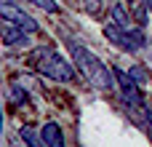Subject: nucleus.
Returning <instances> with one entry per match:
<instances>
[{
	"mask_svg": "<svg viewBox=\"0 0 152 147\" xmlns=\"http://www.w3.org/2000/svg\"><path fill=\"white\" fill-rule=\"evenodd\" d=\"M72 54H75V62H77V67H80V72L96 86V88H104V91H110L118 80H115V72L112 70H107L104 67V62H99L88 48H83V46H72Z\"/></svg>",
	"mask_w": 152,
	"mask_h": 147,
	"instance_id": "f257e3e1",
	"label": "nucleus"
},
{
	"mask_svg": "<svg viewBox=\"0 0 152 147\" xmlns=\"http://www.w3.org/2000/svg\"><path fill=\"white\" fill-rule=\"evenodd\" d=\"M144 115H147V123H150V126H152V112H150V110H147Z\"/></svg>",
	"mask_w": 152,
	"mask_h": 147,
	"instance_id": "ddd939ff",
	"label": "nucleus"
},
{
	"mask_svg": "<svg viewBox=\"0 0 152 147\" xmlns=\"http://www.w3.org/2000/svg\"><path fill=\"white\" fill-rule=\"evenodd\" d=\"M144 3H147V8H150V11H152V0H144Z\"/></svg>",
	"mask_w": 152,
	"mask_h": 147,
	"instance_id": "2eb2a0df",
	"label": "nucleus"
},
{
	"mask_svg": "<svg viewBox=\"0 0 152 147\" xmlns=\"http://www.w3.org/2000/svg\"><path fill=\"white\" fill-rule=\"evenodd\" d=\"M131 75L136 78V83H139V86H147V83L152 80L150 70H147V67H142V64H136V67H131Z\"/></svg>",
	"mask_w": 152,
	"mask_h": 147,
	"instance_id": "1a4fd4ad",
	"label": "nucleus"
},
{
	"mask_svg": "<svg viewBox=\"0 0 152 147\" xmlns=\"http://www.w3.org/2000/svg\"><path fill=\"white\" fill-rule=\"evenodd\" d=\"M32 64H35L43 75H48V78H53V80H59V83H72V80H75V67H72L67 59H61L53 48H40V51H35Z\"/></svg>",
	"mask_w": 152,
	"mask_h": 147,
	"instance_id": "f03ea898",
	"label": "nucleus"
},
{
	"mask_svg": "<svg viewBox=\"0 0 152 147\" xmlns=\"http://www.w3.org/2000/svg\"><path fill=\"white\" fill-rule=\"evenodd\" d=\"M0 131H3V110H0Z\"/></svg>",
	"mask_w": 152,
	"mask_h": 147,
	"instance_id": "4468645a",
	"label": "nucleus"
},
{
	"mask_svg": "<svg viewBox=\"0 0 152 147\" xmlns=\"http://www.w3.org/2000/svg\"><path fill=\"white\" fill-rule=\"evenodd\" d=\"M112 72H115V80H118V86H120V94H123L126 104H136V107H142V104H144V96H142V91H139L136 78H134L131 72L118 70V67H115Z\"/></svg>",
	"mask_w": 152,
	"mask_h": 147,
	"instance_id": "39448f33",
	"label": "nucleus"
},
{
	"mask_svg": "<svg viewBox=\"0 0 152 147\" xmlns=\"http://www.w3.org/2000/svg\"><path fill=\"white\" fill-rule=\"evenodd\" d=\"M0 19H5V21H11V24L27 29V32H37V29H40V24H37L27 11H21L19 5H13V3H8V0L0 3Z\"/></svg>",
	"mask_w": 152,
	"mask_h": 147,
	"instance_id": "20e7f679",
	"label": "nucleus"
},
{
	"mask_svg": "<svg viewBox=\"0 0 152 147\" xmlns=\"http://www.w3.org/2000/svg\"><path fill=\"white\" fill-rule=\"evenodd\" d=\"M110 16H112V21L115 24H120V27H128V11H123V5H112L110 8Z\"/></svg>",
	"mask_w": 152,
	"mask_h": 147,
	"instance_id": "6e6552de",
	"label": "nucleus"
},
{
	"mask_svg": "<svg viewBox=\"0 0 152 147\" xmlns=\"http://www.w3.org/2000/svg\"><path fill=\"white\" fill-rule=\"evenodd\" d=\"M29 3H35L37 8H43V11H48V13H53V11H59V5H56V0H29Z\"/></svg>",
	"mask_w": 152,
	"mask_h": 147,
	"instance_id": "f8f14e48",
	"label": "nucleus"
},
{
	"mask_svg": "<svg viewBox=\"0 0 152 147\" xmlns=\"http://www.w3.org/2000/svg\"><path fill=\"white\" fill-rule=\"evenodd\" d=\"M0 37H3V43L11 46V48H27V46H29L27 29L16 27V24H11V21H5V19H3V24H0Z\"/></svg>",
	"mask_w": 152,
	"mask_h": 147,
	"instance_id": "423d86ee",
	"label": "nucleus"
},
{
	"mask_svg": "<svg viewBox=\"0 0 152 147\" xmlns=\"http://www.w3.org/2000/svg\"><path fill=\"white\" fill-rule=\"evenodd\" d=\"M21 139H24L27 145H32V147H37L40 142H43V139H37V137H35V131H32L29 126H24V129H21Z\"/></svg>",
	"mask_w": 152,
	"mask_h": 147,
	"instance_id": "9b49d317",
	"label": "nucleus"
},
{
	"mask_svg": "<svg viewBox=\"0 0 152 147\" xmlns=\"http://www.w3.org/2000/svg\"><path fill=\"white\" fill-rule=\"evenodd\" d=\"M40 139H43V145H48V147H61V145H64L61 129H59L56 123H45L43 131H40Z\"/></svg>",
	"mask_w": 152,
	"mask_h": 147,
	"instance_id": "0eeeda50",
	"label": "nucleus"
},
{
	"mask_svg": "<svg viewBox=\"0 0 152 147\" xmlns=\"http://www.w3.org/2000/svg\"><path fill=\"white\" fill-rule=\"evenodd\" d=\"M104 35H107L118 48H123V51H139V48L147 43V37H144L142 29H128V27H120V24H115V21L104 27Z\"/></svg>",
	"mask_w": 152,
	"mask_h": 147,
	"instance_id": "7ed1b4c3",
	"label": "nucleus"
},
{
	"mask_svg": "<svg viewBox=\"0 0 152 147\" xmlns=\"http://www.w3.org/2000/svg\"><path fill=\"white\" fill-rule=\"evenodd\" d=\"M11 99H13L16 104H27V91H24L19 83H13V86H11Z\"/></svg>",
	"mask_w": 152,
	"mask_h": 147,
	"instance_id": "9d476101",
	"label": "nucleus"
}]
</instances>
